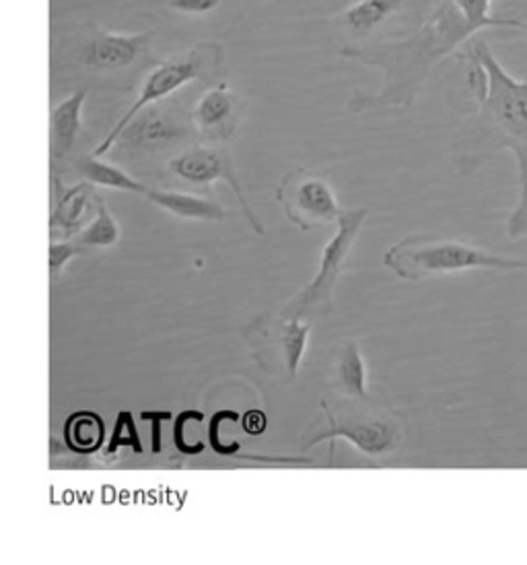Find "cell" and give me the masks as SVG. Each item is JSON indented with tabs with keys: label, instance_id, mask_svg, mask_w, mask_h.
Here are the masks:
<instances>
[{
	"label": "cell",
	"instance_id": "1",
	"mask_svg": "<svg viewBox=\"0 0 527 565\" xmlns=\"http://www.w3.org/2000/svg\"><path fill=\"white\" fill-rule=\"evenodd\" d=\"M467 71L481 110L455 145L462 172H474L496 151H512L519 170V201L507 220V236H527V79H515L486 42H474Z\"/></svg>",
	"mask_w": 527,
	"mask_h": 565
},
{
	"label": "cell",
	"instance_id": "2",
	"mask_svg": "<svg viewBox=\"0 0 527 565\" xmlns=\"http://www.w3.org/2000/svg\"><path fill=\"white\" fill-rule=\"evenodd\" d=\"M476 32L481 30L458 11L453 0H443L419 32L406 40L381 46L344 47L342 56L384 71L381 92L353 95L348 110L361 114L384 108H410L434 64Z\"/></svg>",
	"mask_w": 527,
	"mask_h": 565
},
{
	"label": "cell",
	"instance_id": "3",
	"mask_svg": "<svg viewBox=\"0 0 527 565\" xmlns=\"http://www.w3.org/2000/svg\"><path fill=\"white\" fill-rule=\"evenodd\" d=\"M384 265L406 281H422L464 270H527L524 258H507L462 239L439 234L404 237L384 254Z\"/></svg>",
	"mask_w": 527,
	"mask_h": 565
},
{
	"label": "cell",
	"instance_id": "4",
	"mask_svg": "<svg viewBox=\"0 0 527 565\" xmlns=\"http://www.w3.org/2000/svg\"><path fill=\"white\" fill-rule=\"evenodd\" d=\"M223 58H225V52L221 44L201 42V44L190 47L184 54L170 58L165 63L157 64L155 68H151L149 75L142 81L137 99L130 104V108L122 114V118L109 130L108 137L95 147L94 156L97 158L108 156L109 149L120 139L126 126L130 125L140 111L153 104H159V102H165L178 89L202 79L208 71L221 66Z\"/></svg>",
	"mask_w": 527,
	"mask_h": 565
},
{
	"label": "cell",
	"instance_id": "5",
	"mask_svg": "<svg viewBox=\"0 0 527 565\" xmlns=\"http://www.w3.org/2000/svg\"><path fill=\"white\" fill-rule=\"evenodd\" d=\"M326 424L315 429V436L303 441V450L320 446L322 441L344 438L357 446V450L369 456H386L400 444V427L389 417L373 407L372 401L338 396L324 401Z\"/></svg>",
	"mask_w": 527,
	"mask_h": 565
},
{
	"label": "cell",
	"instance_id": "6",
	"mask_svg": "<svg viewBox=\"0 0 527 565\" xmlns=\"http://www.w3.org/2000/svg\"><path fill=\"white\" fill-rule=\"evenodd\" d=\"M367 209H348L342 211L334 236L327 239L322 256H320V270L311 279L305 289H301L295 298L291 299L280 312L291 318H311L315 315H326L332 308L336 285L341 279L346 258L353 250L358 234L367 221Z\"/></svg>",
	"mask_w": 527,
	"mask_h": 565
},
{
	"label": "cell",
	"instance_id": "7",
	"mask_svg": "<svg viewBox=\"0 0 527 565\" xmlns=\"http://www.w3.org/2000/svg\"><path fill=\"white\" fill-rule=\"evenodd\" d=\"M311 324L282 312L256 316L241 332L258 367L268 376L295 380L308 351Z\"/></svg>",
	"mask_w": 527,
	"mask_h": 565
},
{
	"label": "cell",
	"instance_id": "8",
	"mask_svg": "<svg viewBox=\"0 0 527 565\" xmlns=\"http://www.w3.org/2000/svg\"><path fill=\"white\" fill-rule=\"evenodd\" d=\"M196 139L201 137L192 122V114L170 102H159L140 111L111 149L118 147L132 159H155L168 153L173 158Z\"/></svg>",
	"mask_w": 527,
	"mask_h": 565
},
{
	"label": "cell",
	"instance_id": "9",
	"mask_svg": "<svg viewBox=\"0 0 527 565\" xmlns=\"http://www.w3.org/2000/svg\"><path fill=\"white\" fill-rule=\"evenodd\" d=\"M168 172L173 178L182 180L184 184H190V186H211V184H217V182H227L232 186L233 194L241 206L246 220H248L249 227L258 236H264L266 230L258 220L256 211L249 204L244 184L239 182L232 153L223 145H211V142L198 145V142H194L186 149L178 151L173 158L168 159Z\"/></svg>",
	"mask_w": 527,
	"mask_h": 565
},
{
	"label": "cell",
	"instance_id": "10",
	"mask_svg": "<svg viewBox=\"0 0 527 565\" xmlns=\"http://www.w3.org/2000/svg\"><path fill=\"white\" fill-rule=\"evenodd\" d=\"M277 201L287 220L301 232L336 225L342 213L338 199L326 175L311 172L308 168H297L284 175L277 190Z\"/></svg>",
	"mask_w": 527,
	"mask_h": 565
},
{
	"label": "cell",
	"instance_id": "11",
	"mask_svg": "<svg viewBox=\"0 0 527 565\" xmlns=\"http://www.w3.org/2000/svg\"><path fill=\"white\" fill-rule=\"evenodd\" d=\"M155 40L153 32L116 33L97 32L85 40L78 61L99 73L125 71L140 63Z\"/></svg>",
	"mask_w": 527,
	"mask_h": 565
},
{
	"label": "cell",
	"instance_id": "12",
	"mask_svg": "<svg viewBox=\"0 0 527 565\" xmlns=\"http://www.w3.org/2000/svg\"><path fill=\"white\" fill-rule=\"evenodd\" d=\"M244 108L229 83H217L202 94L192 110V122L202 141L225 145L237 135Z\"/></svg>",
	"mask_w": 527,
	"mask_h": 565
},
{
	"label": "cell",
	"instance_id": "13",
	"mask_svg": "<svg viewBox=\"0 0 527 565\" xmlns=\"http://www.w3.org/2000/svg\"><path fill=\"white\" fill-rule=\"evenodd\" d=\"M99 199L92 182L80 180L75 186L64 189L63 182L54 178V211L50 217L52 239L77 237L83 227L94 220Z\"/></svg>",
	"mask_w": 527,
	"mask_h": 565
},
{
	"label": "cell",
	"instance_id": "14",
	"mask_svg": "<svg viewBox=\"0 0 527 565\" xmlns=\"http://www.w3.org/2000/svg\"><path fill=\"white\" fill-rule=\"evenodd\" d=\"M87 99V89H78L68 95L63 102H58L52 108L50 116V161L56 168H61L66 159L71 158L83 128V108Z\"/></svg>",
	"mask_w": 527,
	"mask_h": 565
},
{
	"label": "cell",
	"instance_id": "15",
	"mask_svg": "<svg viewBox=\"0 0 527 565\" xmlns=\"http://www.w3.org/2000/svg\"><path fill=\"white\" fill-rule=\"evenodd\" d=\"M144 199L149 203L157 204L165 213H171L178 220L190 221H223L225 209L223 204L192 192H180V190H161L149 186L144 192Z\"/></svg>",
	"mask_w": 527,
	"mask_h": 565
},
{
	"label": "cell",
	"instance_id": "16",
	"mask_svg": "<svg viewBox=\"0 0 527 565\" xmlns=\"http://www.w3.org/2000/svg\"><path fill=\"white\" fill-rule=\"evenodd\" d=\"M330 382L338 396L369 401L367 393V370L365 360L355 341L338 347L330 365Z\"/></svg>",
	"mask_w": 527,
	"mask_h": 565
},
{
	"label": "cell",
	"instance_id": "17",
	"mask_svg": "<svg viewBox=\"0 0 527 565\" xmlns=\"http://www.w3.org/2000/svg\"><path fill=\"white\" fill-rule=\"evenodd\" d=\"M75 172H77L80 180L92 182L94 186H104V189L125 190V192H132V194H140L144 196V192L149 186L144 182L137 180L135 175L125 172L122 168L108 163L97 156H83V158L75 159L73 163Z\"/></svg>",
	"mask_w": 527,
	"mask_h": 565
},
{
	"label": "cell",
	"instance_id": "18",
	"mask_svg": "<svg viewBox=\"0 0 527 565\" xmlns=\"http://www.w3.org/2000/svg\"><path fill=\"white\" fill-rule=\"evenodd\" d=\"M400 4L402 0H357L342 13V25L355 38L369 35L379 30L400 9Z\"/></svg>",
	"mask_w": 527,
	"mask_h": 565
},
{
	"label": "cell",
	"instance_id": "19",
	"mask_svg": "<svg viewBox=\"0 0 527 565\" xmlns=\"http://www.w3.org/2000/svg\"><path fill=\"white\" fill-rule=\"evenodd\" d=\"M66 446L78 455H94L104 444V422L94 413H75L64 425Z\"/></svg>",
	"mask_w": 527,
	"mask_h": 565
},
{
	"label": "cell",
	"instance_id": "20",
	"mask_svg": "<svg viewBox=\"0 0 527 565\" xmlns=\"http://www.w3.org/2000/svg\"><path fill=\"white\" fill-rule=\"evenodd\" d=\"M75 239L85 248H109V246L118 244L120 225H118L116 217L111 215V211H109L104 199H99L94 220L83 227V232Z\"/></svg>",
	"mask_w": 527,
	"mask_h": 565
},
{
	"label": "cell",
	"instance_id": "21",
	"mask_svg": "<svg viewBox=\"0 0 527 565\" xmlns=\"http://www.w3.org/2000/svg\"><path fill=\"white\" fill-rule=\"evenodd\" d=\"M458 11L478 30L486 28H513L527 32V19H503V17L491 15L493 0H453Z\"/></svg>",
	"mask_w": 527,
	"mask_h": 565
},
{
	"label": "cell",
	"instance_id": "22",
	"mask_svg": "<svg viewBox=\"0 0 527 565\" xmlns=\"http://www.w3.org/2000/svg\"><path fill=\"white\" fill-rule=\"evenodd\" d=\"M122 446L132 448L135 452H142V441H140L139 429L137 424L132 419V413L130 411H120L116 425H114V431H111V438L108 441V455L118 452Z\"/></svg>",
	"mask_w": 527,
	"mask_h": 565
},
{
	"label": "cell",
	"instance_id": "23",
	"mask_svg": "<svg viewBox=\"0 0 527 565\" xmlns=\"http://www.w3.org/2000/svg\"><path fill=\"white\" fill-rule=\"evenodd\" d=\"M83 252H85V246H80L75 237L50 239V281H58L66 263Z\"/></svg>",
	"mask_w": 527,
	"mask_h": 565
},
{
	"label": "cell",
	"instance_id": "24",
	"mask_svg": "<svg viewBox=\"0 0 527 565\" xmlns=\"http://www.w3.org/2000/svg\"><path fill=\"white\" fill-rule=\"evenodd\" d=\"M187 422H202L201 411H184V413L175 419V425H173V446H175L182 455H201L202 450H204L202 444H187V441L184 440V431H186Z\"/></svg>",
	"mask_w": 527,
	"mask_h": 565
},
{
	"label": "cell",
	"instance_id": "25",
	"mask_svg": "<svg viewBox=\"0 0 527 565\" xmlns=\"http://www.w3.org/2000/svg\"><path fill=\"white\" fill-rule=\"evenodd\" d=\"M168 4L173 11H180L186 15H206L218 9L221 0H170Z\"/></svg>",
	"mask_w": 527,
	"mask_h": 565
},
{
	"label": "cell",
	"instance_id": "26",
	"mask_svg": "<svg viewBox=\"0 0 527 565\" xmlns=\"http://www.w3.org/2000/svg\"><path fill=\"white\" fill-rule=\"evenodd\" d=\"M140 417H142L144 422H149L151 427H153V434H151L153 452H155V455L157 452H161V446H163V441H161V425L165 424V422H170V411H142Z\"/></svg>",
	"mask_w": 527,
	"mask_h": 565
},
{
	"label": "cell",
	"instance_id": "27",
	"mask_svg": "<svg viewBox=\"0 0 527 565\" xmlns=\"http://www.w3.org/2000/svg\"><path fill=\"white\" fill-rule=\"evenodd\" d=\"M266 415L262 411H248L244 417V429L248 431L249 436H260L266 431Z\"/></svg>",
	"mask_w": 527,
	"mask_h": 565
}]
</instances>
